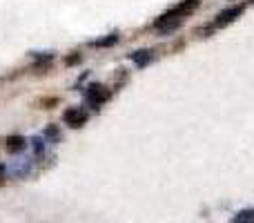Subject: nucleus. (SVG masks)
Wrapping results in <instances>:
<instances>
[{"label": "nucleus", "mask_w": 254, "mask_h": 223, "mask_svg": "<svg viewBox=\"0 0 254 223\" xmlns=\"http://www.w3.org/2000/svg\"><path fill=\"white\" fill-rule=\"evenodd\" d=\"M45 139H47V143H58L61 134H58V130H56L54 125H49L47 130H45Z\"/></svg>", "instance_id": "obj_10"}, {"label": "nucleus", "mask_w": 254, "mask_h": 223, "mask_svg": "<svg viewBox=\"0 0 254 223\" xmlns=\"http://www.w3.org/2000/svg\"><path fill=\"white\" fill-rule=\"evenodd\" d=\"M230 223H254V208H248V210H241L234 215V219Z\"/></svg>", "instance_id": "obj_8"}, {"label": "nucleus", "mask_w": 254, "mask_h": 223, "mask_svg": "<svg viewBox=\"0 0 254 223\" xmlns=\"http://www.w3.org/2000/svg\"><path fill=\"white\" fill-rule=\"evenodd\" d=\"M63 121L69 127L78 130V127H83L85 123H87V112H85L83 107H69V110L65 112V116H63Z\"/></svg>", "instance_id": "obj_4"}, {"label": "nucleus", "mask_w": 254, "mask_h": 223, "mask_svg": "<svg viewBox=\"0 0 254 223\" xmlns=\"http://www.w3.org/2000/svg\"><path fill=\"white\" fill-rule=\"evenodd\" d=\"M110 96H112V92L105 87V85H89L87 87V92H85V101H87V105L89 107H94V110H98L101 105H105L107 101H110Z\"/></svg>", "instance_id": "obj_2"}, {"label": "nucleus", "mask_w": 254, "mask_h": 223, "mask_svg": "<svg viewBox=\"0 0 254 223\" xmlns=\"http://www.w3.org/2000/svg\"><path fill=\"white\" fill-rule=\"evenodd\" d=\"M243 13V7H230V9H223V11L216 16V20H214V27H225V25H230V22H234L239 16Z\"/></svg>", "instance_id": "obj_5"}, {"label": "nucleus", "mask_w": 254, "mask_h": 223, "mask_svg": "<svg viewBox=\"0 0 254 223\" xmlns=\"http://www.w3.org/2000/svg\"><path fill=\"white\" fill-rule=\"evenodd\" d=\"M114 43H119V34H110V38H98V40H94V45H96V47H112Z\"/></svg>", "instance_id": "obj_9"}, {"label": "nucleus", "mask_w": 254, "mask_h": 223, "mask_svg": "<svg viewBox=\"0 0 254 223\" xmlns=\"http://www.w3.org/2000/svg\"><path fill=\"white\" fill-rule=\"evenodd\" d=\"M7 179H9V174H7V167H4L2 163H0V185H2Z\"/></svg>", "instance_id": "obj_12"}, {"label": "nucleus", "mask_w": 254, "mask_h": 223, "mask_svg": "<svg viewBox=\"0 0 254 223\" xmlns=\"http://www.w3.org/2000/svg\"><path fill=\"white\" fill-rule=\"evenodd\" d=\"M196 7H198V0H183V2L176 4L172 11L163 13V16L154 22V27H156V29H161L163 34H170V31H174L176 27L183 22V18L188 16V13H192Z\"/></svg>", "instance_id": "obj_1"}, {"label": "nucleus", "mask_w": 254, "mask_h": 223, "mask_svg": "<svg viewBox=\"0 0 254 223\" xmlns=\"http://www.w3.org/2000/svg\"><path fill=\"white\" fill-rule=\"evenodd\" d=\"M7 152H11V154H16V152H22V149L27 148V141H25V136H18V134H13V136H9L7 139Z\"/></svg>", "instance_id": "obj_6"}, {"label": "nucleus", "mask_w": 254, "mask_h": 223, "mask_svg": "<svg viewBox=\"0 0 254 223\" xmlns=\"http://www.w3.org/2000/svg\"><path fill=\"white\" fill-rule=\"evenodd\" d=\"M152 58H154V52H149V49H140V52L131 54V61H134L138 67H145L149 61H152Z\"/></svg>", "instance_id": "obj_7"}, {"label": "nucleus", "mask_w": 254, "mask_h": 223, "mask_svg": "<svg viewBox=\"0 0 254 223\" xmlns=\"http://www.w3.org/2000/svg\"><path fill=\"white\" fill-rule=\"evenodd\" d=\"M31 148H34V152L40 156V154L45 152V141L43 139H34V141H31Z\"/></svg>", "instance_id": "obj_11"}, {"label": "nucleus", "mask_w": 254, "mask_h": 223, "mask_svg": "<svg viewBox=\"0 0 254 223\" xmlns=\"http://www.w3.org/2000/svg\"><path fill=\"white\" fill-rule=\"evenodd\" d=\"M29 172H31V158H16L7 167V174L11 179H25V176H29Z\"/></svg>", "instance_id": "obj_3"}]
</instances>
